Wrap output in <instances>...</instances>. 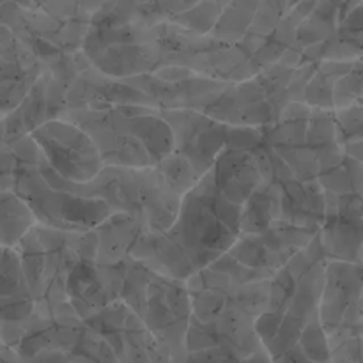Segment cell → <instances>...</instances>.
<instances>
[{
	"instance_id": "obj_1",
	"label": "cell",
	"mask_w": 363,
	"mask_h": 363,
	"mask_svg": "<svg viewBox=\"0 0 363 363\" xmlns=\"http://www.w3.org/2000/svg\"><path fill=\"white\" fill-rule=\"evenodd\" d=\"M241 208L216 191L209 172L179 204L170 234L186 254L194 272L206 268L234 247L241 236Z\"/></svg>"
},
{
	"instance_id": "obj_2",
	"label": "cell",
	"mask_w": 363,
	"mask_h": 363,
	"mask_svg": "<svg viewBox=\"0 0 363 363\" xmlns=\"http://www.w3.org/2000/svg\"><path fill=\"white\" fill-rule=\"evenodd\" d=\"M41 158V152L35 158H13L14 170L11 188V191H14L30 208L39 225L64 233H89L112 215L108 206L99 199L84 197L50 186L39 174L38 167Z\"/></svg>"
},
{
	"instance_id": "obj_3",
	"label": "cell",
	"mask_w": 363,
	"mask_h": 363,
	"mask_svg": "<svg viewBox=\"0 0 363 363\" xmlns=\"http://www.w3.org/2000/svg\"><path fill=\"white\" fill-rule=\"evenodd\" d=\"M28 137L35 144L50 170L67 184H87L103 170L94 142L71 121L57 117Z\"/></svg>"
},
{
	"instance_id": "obj_4",
	"label": "cell",
	"mask_w": 363,
	"mask_h": 363,
	"mask_svg": "<svg viewBox=\"0 0 363 363\" xmlns=\"http://www.w3.org/2000/svg\"><path fill=\"white\" fill-rule=\"evenodd\" d=\"M84 325L108 346L117 363H170V351L123 301L108 305Z\"/></svg>"
},
{
	"instance_id": "obj_5",
	"label": "cell",
	"mask_w": 363,
	"mask_h": 363,
	"mask_svg": "<svg viewBox=\"0 0 363 363\" xmlns=\"http://www.w3.org/2000/svg\"><path fill=\"white\" fill-rule=\"evenodd\" d=\"M190 318L191 303L184 282L151 273L140 319L151 335L170 351V362L188 358L184 339Z\"/></svg>"
},
{
	"instance_id": "obj_6",
	"label": "cell",
	"mask_w": 363,
	"mask_h": 363,
	"mask_svg": "<svg viewBox=\"0 0 363 363\" xmlns=\"http://www.w3.org/2000/svg\"><path fill=\"white\" fill-rule=\"evenodd\" d=\"M162 117L172 131L174 151L190 162L199 177H204L225 147V124L195 110H165Z\"/></svg>"
},
{
	"instance_id": "obj_7",
	"label": "cell",
	"mask_w": 363,
	"mask_h": 363,
	"mask_svg": "<svg viewBox=\"0 0 363 363\" xmlns=\"http://www.w3.org/2000/svg\"><path fill=\"white\" fill-rule=\"evenodd\" d=\"M318 321L326 335L362 326V264L326 262Z\"/></svg>"
},
{
	"instance_id": "obj_8",
	"label": "cell",
	"mask_w": 363,
	"mask_h": 363,
	"mask_svg": "<svg viewBox=\"0 0 363 363\" xmlns=\"http://www.w3.org/2000/svg\"><path fill=\"white\" fill-rule=\"evenodd\" d=\"M124 262L103 266L92 261H80L71 269L66 280V300L82 321L121 301Z\"/></svg>"
},
{
	"instance_id": "obj_9",
	"label": "cell",
	"mask_w": 363,
	"mask_h": 363,
	"mask_svg": "<svg viewBox=\"0 0 363 363\" xmlns=\"http://www.w3.org/2000/svg\"><path fill=\"white\" fill-rule=\"evenodd\" d=\"M34 315L20 257L13 248L0 247V342L16 350Z\"/></svg>"
},
{
	"instance_id": "obj_10",
	"label": "cell",
	"mask_w": 363,
	"mask_h": 363,
	"mask_svg": "<svg viewBox=\"0 0 363 363\" xmlns=\"http://www.w3.org/2000/svg\"><path fill=\"white\" fill-rule=\"evenodd\" d=\"M318 236L326 261L362 264V195H340Z\"/></svg>"
},
{
	"instance_id": "obj_11",
	"label": "cell",
	"mask_w": 363,
	"mask_h": 363,
	"mask_svg": "<svg viewBox=\"0 0 363 363\" xmlns=\"http://www.w3.org/2000/svg\"><path fill=\"white\" fill-rule=\"evenodd\" d=\"M43 73L41 64L7 27L0 25V113L13 112Z\"/></svg>"
},
{
	"instance_id": "obj_12",
	"label": "cell",
	"mask_w": 363,
	"mask_h": 363,
	"mask_svg": "<svg viewBox=\"0 0 363 363\" xmlns=\"http://www.w3.org/2000/svg\"><path fill=\"white\" fill-rule=\"evenodd\" d=\"M209 176L216 191L230 204L240 208H243L252 194L264 184L254 151H241L227 145L213 163Z\"/></svg>"
},
{
	"instance_id": "obj_13",
	"label": "cell",
	"mask_w": 363,
	"mask_h": 363,
	"mask_svg": "<svg viewBox=\"0 0 363 363\" xmlns=\"http://www.w3.org/2000/svg\"><path fill=\"white\" fill-rule=\"evenodd\" d=\"M144 230L138 220L121 213H112L101 225L94 229L98 241L96 261L103 266H117L130 259V252L138 234Z\"/></svg>"
},
{
	"instance_id": "obj_14",
	"label": "cell",
	"mask_w": 363,
	"mask_h": 363,
	"mask_svg": "<svg viewBox=\"0 0 363 363\" xmlns=\"http://www.w3.org/2000/svg\"><path fill=\"white\" fill-rule=\"evenodd\" d=\"M35 225L30 208L14 191L0 194V247L14 250Z\"/></svg>"
},
{
	"instance_id": "obj_15",
	"label": "cell",
	"mask_w": 363,
	"mask_h": 363,
	"mask_svg": "<svg viewBox=\"0 0 363 363\" xmlns=\"http://www.w3.org/2000/svg\"><path fill=\"white\" fill-rule=\"evenodd\" d=\"M279 186L261 184L241 208V234H261L279 222Z\"/></svg>"
},
{
	"instance_id": "obj_16",
	"label": "cell",
	"mask_w": 363,
	"mask_h": 363,
	"mask_svg": "<svg viewBox=\"0 0 363 363\" xmlns=\"http://www.w3.org/2000/svg\"><path fill=\"white\" fill-rule=\"evenodd\" d=\"M259 2H225L209 39L218 45L234 46L247 35Z\"/></svg>"
},
{
	"instance_id": "obj_17",
	"label": "cell",
	"mask_w": 363,
	"mask_h": 363,
	"mask_svg": "<svg viewBox=\"0 0 363 363\" xmlns=\"http://www.w3.org/2000/svg\"><path fill=\"white\" fill-rule=\"evenodd\" d=\"M155 169L158 172L160 179H162L163 186L177 199H183L201 181V177L197 176L190 162L176 151H172L165 158L160 160L155 165Z\"/></svg>"
},
{
	"instance_id": "obj_18",
	"label": "cell",
	"mask_w": 363,
	"mask_h": 363,
	"mask_svg": "<svg viewBox=\"0 0 363 363\" xmlns=\"http://www.w3.org/2000/svg\"><path fill=\"white\" fill-rule=\"evenodd\" d=\"M225 2H194L186 11L170 18L167 23L179 27L181 30L195 35H209Z\"/></svg>"
},
{
	"instance_id": "obj_19",
	"label": "cell",
	"mask_w": 363,
	"mask_h": 363,
	"mask_svg": "<svg viewBox=\"0 0 363 363\" xmlns=\"http://www.w3.org/2000/svg\"><path fill=\"white\" fill-rule=\"evenodd\" d=\"M333 130L340 149L362 144V101L346 108L333 110Z\"/></svg>"
},
{
	"instance_id": "obj_20",
	"label": "cell",
	"mask_w": 363,
	"mask_h": 363,
	"mask_svg": "<svg viewBox=\"0 0 363 363\" xmlns=\"http://www.w3.org/2000/svg\"><path fill=\"white\" fill-rule=\"evenodd\" d=\"M362 101V60L351 66V69L339 78L333 87L332 106L333 110L346 108V106L354 105Z\"/></svg>"
},
{
	"instance_id": "obj_21",
	"label": "cell",
	"mask_w": 363,
	"mask_h": 363,
	"mask_svg": "<svg viewBox=\"0 0 363 363\" xmlns=\"http://www.w3.org/2000/svg\"><path fill=\"white\" fill-rule=\"evenodd\" d=\"M298 346L311 363H330L328 337L319 321H312L305 326Z\"/></svg>"
},
{
	"instance_id": "obj_22",
	"label": "cell",
	"mask_w": 363,
	"mask_h": 363,
	"mask_svg": "<svg viewBox=\"0 0 363 363\" xmlns=\"http://www.w3.org/2000/svg\"><path fill=\"white\" fill-rule=\"evenodd\" d=\"M240 363H273V362H272V358L268 357V353L264 351V347H261V350H257L255 353H252L250 357H247Z\"/></svg>"
}]
</instances>
